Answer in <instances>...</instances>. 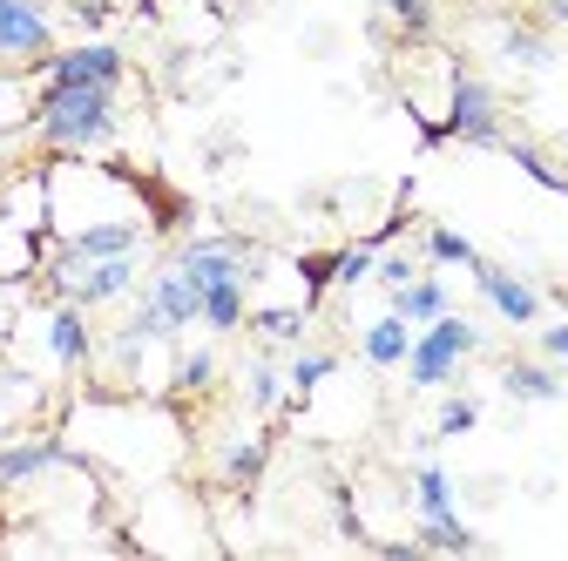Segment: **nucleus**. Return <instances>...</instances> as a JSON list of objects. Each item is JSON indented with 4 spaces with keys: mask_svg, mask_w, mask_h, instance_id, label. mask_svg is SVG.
<instances>
[{
    "mask_svg": "<svg viewBox=\"0 0 568 561\" xmlns=\"http://www.w3.org/2000/svg\"><path fill=\"white\" fill-rule=\"evenodd\" d=\"M386 298H393V312H399V318H406L413 332L454 312V298H447V285H440V277H406V285H393Z\"/></svg>",
    "mask_w": 568,
    "mask_h": 561,
    "instance_id": "12",
    "label": "nucleus"
},
{
    "mask_svg": "<svg viewBox=\"0 0 568 561\" xmlns=\"http://www.w3.org/2000/svg\"><path fill=\"white\" fill-rule=\"evenodd\" d=\"M447 135L454 143H474V150H501L508 129H501V95H494V82L480 75H454V102H447Z\"/></svg>",
    "mask_w": 568,
    "mask_h": 561,
    "instance_id": "4",
    "label": "nucleus"
},
{
    "mask_svg": "<svg viewBox=\"0 0 568 561\" xmlns=\"http://www.w3.org/2000/svg\"><path fill=\"white\" fill-rule=\"evenodd\" d=\"M305 318H312V305H271V312H251L244 325L264 338H305Z\"/></svg>",
    "mask_w": 568,
    "mask_h": 561,
    "instance_id": "24",
    "label": "nucleus"
},
{
    "mask_svg": "<svg viewBox=\"0 0 568 561\" xmlns=\"http://www.w3.org/2000/svg\"><path fill=\"white\" fill-rule=\"evenodd\" d=\"M413 514L434 521V514H454V473L440 460H419L413 467Z\"/></svg>",
    "mask_w": 568,
    "mask_h": 561,
    "instance_id": "16",
    "label": "nucleus"
},
{
    "mask_svg": "<svg viewBox=\"0 0 568 561\" xmlns=\"http://www.w3.org/2000/svg\"><path fill=\"white\" fill-rule=\"evenodd\" d=\"M501 156L528 176V183H541V190H555V196H568V170L548 156V150H535V143H515V135H508V143H501Z\"/></svg>",
    "mask_w": 568,
    "mask_h": 561,
    "instance_id": "17",
    "label": "nucleus"
},
{
    "mask_svg": "<svg viewBox=\"0 0 568 561\" xmlns=\"http://www.w3.org/2000/svg\"><path fill=\"white\" fill-rule=\"evenodd\" d=\"M386 8L399 14L406 34H426V28H434V0H386Z\"/></svg>",
    "mask_w": 568,
    "mask_h": 561,
    "instance_id": "30",
    "label": "nucleus"
},
{
    "mask_svg": "<svg viewBox=\"0 0 568 561\" xmlns=\"http://www.w3.org/2000/svg\"><path fill=\"white\" fill-rule=\"evenodd\" d=\"M535 353H541V359H555V366H568V318H561V325H548V332L535 338Z\"/></svg>",
    "mask_w": 568,
    "mask_h": 561,
    "instance_id": "32",
    "label": "nucleus"
},
{
    "mask_svg": "<svg viewBox=\"0 0 568 561\" xmlns=\"http://www.w3.org/2000/svg\"><path fill=\"white\" fill-rule=\"evenodd\" d=\"M501 392L515 406H555L568 386H561V366L555 359H508L501 366Z\"/></svg>",
    "mask_w": 568,
    "mask_h": 561,
    "instance_id": "11",
    "label": "nucleus"
},
{
    "mask_svg": "<svg viewBox=\"0 0 568 561\" xmlns=\"http://www.w3.org/2000/svg\"><path fill=\"white\" fill-rule=\"evenodd\" d=\"M135 251H142V224H135V217H109V224L68 231L48 264H95V257H135Z\"/></svg>",
    "mask_w": 568,
    "mask_h": 561,
    "instance_id": "8",
    "label": "nucleus"
},
{
    "mask_svg": "<svg viewBox=\"0 0 568 561\" xmlns=\"http://www.w3.org/2000/svg\"><path fill=\"white\" fill-rule=\"evenodd\" d=\"M467 271H474V292H480L494 312H501L508 325H535V318H541V292L528 285L521 271H508V264H487V257H474Z\"/></svg>",
    "mask_w": 568,
    "mask_h": 561,
    "instance_id": "7",
    "label": "nucleus"
},
{
    "mask_svg": "<svg viewBox=\"0 0 568 561\" xmlns=\"http://www.w3.org/2000/svg\"><path fill=\"white\" fill-rule=\"evenodd\" d=\"M332 373H338V359H332V353H298L292 366H284V386H292V399H312Z\"/></svg>",
    "mask_w": 568,
    "mask_h": 561,
    "instance_id": "21",
    "label": "nucleus"
},
{
    "mask_svg": "<svg viewBox=\"0 0 568 561\" xmlns=\"http://www.w3.org/2000/svg\"><path fill=\"white\" fill-rule=\"evenodd\" d=\"M535 8H541V21H548V28H561V34H568V0H535Z\"/></svg>",
    "mask_w": 568,
    "mask_h": 561,
    "instance_id": "33",
    "label": "nucleus"
},
{
    "mask_svg": "<svg viewBox=\"0 0 568 561\" xmlns=\"http://www.w3.org/2000/svg\"><path fill=\"white\" fill-rule=\"evenodd\" d=\"M474 427H480V406H474V399H447L440 419H434L440 440H460V434H474Z\"/></svg>",
    "mask_w": 568,
    "mask_h": 561,
    "instance_id": "28",
    "label": "nucleus"
},
{
    "mask_svg": "<svg viewBox=\"0 0 568 561\" xmlns=\"http://www.w3.org/2000/svg\"><path fill=\"white\" fill-rule=\"evenodd\" d=\"M501 61H515V68H548V61H555V41H548V28L508 21V28H501Z\"/></svg>",
    "mask_w": 568,
    "mask_h": 561,
    "instance_id": "18",
    "label": "nucleus"
},
{
    "mask_svg": "<svg viewBox=\"0 0 568 561\" xmlns=\"http://www.w3.org/2000/svg\"><path fill=\"white\" fill-rule=\"evenodd\" d=\"M480 353V325H467V318H434V325H419L413 332V353H406V379L419 386V392H440V386H454V373L467 366Z\"/></svg>",
    "mask_w": 568,
    "mask_h": 561,
    "instance_id": "2",
    "label": "nucleus"
},
{
    "mask_svg": "<svg viewBox=\"0 0 568 561\" xmlns=\"http://www.w3.org/2000/svg\"><path fill=\"white\" fill-rule=\"evenodd\" d=\"M244 318H251V285H244V277H224V285L203 292L196 325H210L217 338H231V332H244Z\"/></svg>",
    "mask_w": 568,
    "mask_h": 561,
    "instance_id": "13",
    "label": "nucleus"
},
{
    "mask_svg": "<svg viewBox=\"0 0 568 561\" xmlns=\"http://www.w3.org/2000/svg\"><path fill=\"white\" fill-rule=\"evenodd\" d=\"M34 115V95H28V75H14V68H0V129Z\"/></svg>",
    "mask_w": 568,
    "mask_h": 561,
    "instance_id": "26",
    "label": "nucleus"
},
{
    "mask_svg": "<svg viewBox=\"0 0 568 561\" xmlns=\"http://www.w3.org/2000/svg\"><path fill=\"white\" fill-rule=\"evenodd\" d=\"M34 75H41V89H122L129 54H122L115 41L89 34V41H75V48H48V54L34 61Z\"/></svg>",
    "mask_w": 568,
    "mask_h": 561,
    "instance_id": "3",
    "label": "nucleus"
},
{
    "mask_svg": "<svg viewBox=\"0 0 568 561\" xmlns=\"http://www.w3.org/2000/svg\"><path fill=\"white\" fill-rule=\"evenodd\" d=\"M54 48V14L41 0H0V61H41Z\"/></svg>",
    "mask_w": 568,
    "mask_h": 561,
    "instance_id": "6",
    "label": "nucleus"
},
{
    "mask_svg": "<svg viewBox=\"0 0 568 561\" xmlns=\"http://www.w3.org/2000/svg\"><path fill=\"white\" fill-rule=\"evenodd\" d=\"M419 251H426V264H474V257H480V251H474L460 231H447V224L419 231Z\"/></svg>",
    "mask_w": 568,
    "mask_h": 561,
    "instance_id": "23",
    "label": "nucleus"
},
{
    "mask_svg": "<svg viewBox=\"0 0 568 561\" xmlns=\"http://www.w3.org/2000/svg\"><path fill=\"white\" fill-rule=\"evenodd\" d=\"M170 257L196 277V292L224 285V277H244V285L257 277V244H251V237H183Z\"/></svg>",
    "mask_w": 568,
    "mask_h": 561,
    "instance_id": "5",
    "label": "nucleus"
},
{
    "mask_svg": "<svg viewBox=\"0 0 568 561\" xmlns=\"http://www.w3.org/2000/svg\"><path fill=\"white\" fill-rule=\"evenodd\" d=\"M0 332H8V305H0Z\"/></svg>",
    "mask_w": 568,
    "mask_h": 561,
    "instance_id": "34",
    "label": "nucleus"
},
{
    "mask_svg": "<svg viewBox=\"0 0 568 561\" xmlns=\"http://www.w3.org/2000/svg\"><path fill=\"white\" fill-rule=\"evenodd\" d=\"M75 453H68L54 434H34V440H8L0 447V494L8 487H28V480H41V473H54V467H68Z\"/></svg>",
    "mask_w": 568,
    "mask_h": 561,
    "instance_id": "9",
    "label": "nucleus"
},
{
    "mask_svg": "<svg viewBox=\"0 0 568 561\" xmlns=\"http://www.w3.org/2000/svg\"><path fill=\"white\" fill-rule=\"evenodd\" d=\"M34 143L41 150H61V156H89V150H109L115 143V89H34Z\"/></svg>",
    "mask_w": 568,
    "mask_h": 561,
    "instance_id": "1",
    "label": "nucleus"
},
{
    "mask_svg": "<svg viewBox=\"0 0 568 561\" xmlns=\"http://www.w3.org/2000/svg\"><path fill=\"white\" fill-rule=\"evenodd\" d=\"M298 277H305V305L318 312V298L338 292V251H305L298 257Z\"/></svg>",
    "mask_w": 568,
    "mask_h": 561,
    "instance_id": "22",
    "label": "nucleus"
},
{
    "mask_svg": "<svg viewBox=\"0 0 568 561\" xmlns=\"http://www.w3.org/2000/svg\"><path fill=\"white\" fill-rule=\"evenodd\" d=\"M244 406H251V412H277V406H292V386H284V373H277L271 359H257V366L244 373Z\"/></svg>",
    "mask_w": 568,
    "mask_h": 561,
    "instance_id": "19",
    "label": "nucleus"
},
{
    "mask_svg": "<svg viewBox=\"0 0 568 561\" xmlns=\"http://www.w3.org/2000/svg\"><path fill=\"white\" fill-rule=\"evenodd\" d=\"M373 257H379L373 244H345L338 251V292H359L366 277H373Z\"/></svg>",
    "mask_w": 568,
    "mask_h": 561,
    "instance_id": "27",
    "label": "nucleus"
},
{
    "mask_svg": "<svg viewBox=\"0 0 568 561\" xmlns=\"http://www.w3.org/2000/svg\"><path fill=\"white\" fill-rule=\"evenodd\" d=\"M68 14H75V28H82V34H102L115 8H109V0H75V8H68Z\"/></svg>",
    "mask_w": 568,
    "mask_h": 561,
    "instance_id": "31",
    "label": "nucleus"
},
{
    "mask_svg": "<svg viewBox=\"0 0 568 561\" xmlns=\"http://www.w3.org/2000/svg\"><path fill=\"white\" fill-rule=\"evenodd\" d=\"M373 277L393 292V285H406V277H419V271H413V257H406V251H379V257H373Z\"/></svg>",
    "mask_w": 568,
    "mask_h": 561,
    "instance_id": "29",
    "label": "nucleus"
},
{
    "mask_svg": "<svg viewBox=\"0 0 568 561\" xmlns=\"http://www.w3.org/2000/svg\"><path fill=\"white\" fill-rule=\"evenodd\" d=\"M210 379H217V353H210V345L176 359V392H210Z\"/></svg>",
    "mask_w": 568,
    "mask_h": 561,
    "instance_id": "25",
    "label": "nucleus"
},
{
    "mask_svg": "<svg viewBox=\"0 0 568 561\" xmlns=\"http://www.w3.org/2000/svg\"><path fill=\"white\" fill-rule=\"evenodd\" d=\"M359 353H366V366H379V373L406 366V353H413V325H406L399 312L373 318V325H366V338H359Z\"/></svg>",
    "mask_w": 568,
    "mask_h": 561,
    "instance_id": "14",
    "label": "nucleus"
},
{
    "mask_svg": "<svg viewBox=\"0 0 568 561\" xmlns=\"http://www.w3.org/2000/svg\"><path fill=\"white\" fill-rule=\"evenodd\" d=\"M264 467H271V434H244V440H231L217 453V480L224 487H257Z\"/></svg>",
    "mask_w": 568,
    "mask_h": 561,
    "instance_id": "15",
    "label": "nucleus"
},
{
    "mask_svg": "<svg viewBox=\"0 0 568 561\" xmlns=\"http://www.w3.org/2000/svg\"><path fill=\"white\" fill-rule=\"evenodd\" d=\"M48 353H54V366H89L95 359V332H89V305H75V298H61L54 312H48Z\"/></svg>",
    "mask_w": 568,
    "mask_h": 561,
    "instance_id": "10",
    "label": "nucleus"
},
{
    "mask_svg": "<svg viewBox=\"0 0 568 561\" xmlns=\"http://www.w3.org/2000/svg\"><path fill=\"white\" fill-rule=\"evenodd\" d=\"M419 548H440V554H474V528L460 514H434V521H419Z\"/></svg>",
    "mask_w": 568,
    "mask_h": 561,
    "instance_id": "20",
    "label": "nucleus"
}]
</instances>
